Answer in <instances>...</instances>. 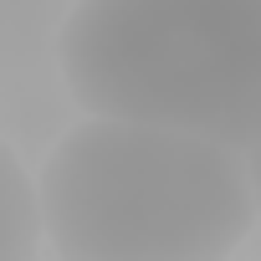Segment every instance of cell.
Returning a JSON list of instances; mask_svg holds the SVG:
<instances>
[{
    "label": "cell",
    "mask_w": 261,
    "mask_h": 261,
    "mask_svg": "<svg viewBox=\"0 0 261 261\" xmlns=\"http://www.w3.org/2000/svg\"><path fill=\"white\" fill-rule=\"evenodd\" d=\"M36 210L62 261H220L256 230V154L82 118L36 174Z\"/></svg>",
    "instance_id": "obj_1"
},
{
    "label": "cell",
    "mask_w": 261,
    "mask_h": 261,
    "mask_svg": "<svg viewBox=\"0 0 261 261\" xmlns=\"http://www.w3.org/2000/svg\"><path fill=\"white\" fill-rule=\"evenodd\" d=\"M57 67L87 118L261 149V0H77Z\"/></svg>",
    "instance_id": "obj_2"
},
{
    "label": "cell",
    "mask_w": 261,
    "mask_h": 261,
    "mask_svg": "<svg viewBox=\"0 0 261 261\" xmlns=\"http://www.w3.org/2000/svg\"><path fill=\"white\" fill-rule=\"evenodd\" d=\"M36 251H41L36 179L26 174L21 154L0 139V261H31Z\"/></svg>",
    "instance_id": "obj_3"
}]
</instances>
